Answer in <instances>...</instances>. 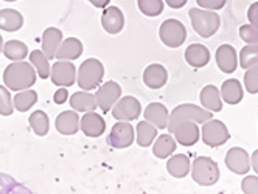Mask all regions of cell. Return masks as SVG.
Here are the masks:
<instances>
[{"label":"cell","instance_id":"cell-30","mask_svg":"<svg viewBox=\"0 0 258 194\" xmlns=\"http://www.w3.org/2000/svg\"><path fill=\"white\" fill-rule=\"evenodd\" d=\"M176 151V140L171 135H160L153 148V152L157 158H167Z\"/></svg>","mask_w":258,"mask_h":194},{"label":"cell","instance_id":"cell-15","mask_svg":"<svg viewBox=\"0 0 258 194\" xmlns=\"http://www.w3.org/2000/svg\"><path fill=\"white\" fill-rule=\"evenodd\" d=\"M80 129L84 132V135L97 138V137H101L104 134L106 121L101 115H98L92 111V112H87L86 115H83V118L80 121Z\"/></svg>","mask_w":258,"mask_h":194},{"label":"cell","instance_id":"cell-7","mask_svg":"<svg viewBox=\"0 0 258 194\" xmlns=\"http://www.w3.org/2000/svg\"><path fill=\"white\" fill-rule=\"evenodd\" d=\"M230 138L229 129L219 120H209L202 126V142L210 148L223 146Z\"/></svg>","mask_w":258,"mask_h":194},{"label":"cell","instance_id":"cell-13","mask_svg":"<svg viewBox=\"0 0 258 194\" xmlns=\"http://www.w3.org/2000/svg\"><path fill=\"white\" fill-rule=\"evenodd\" d=\"M171 134H174L176 142L182 146H193L199 140V128L191 120L180 121Z\"/></svg>","mask_w":258,"mask_h":194},{"label":"cell","instance_id":"cell-26","mask_svg":"<svg viewBox=\"0 0 258 194\" xmlns=\"http://www.w3.org/2000/svg\"><path fill=\"white\" fill-rule=\"evenodd\" d=\"M167 171L176 179H183L190 172V158L185 154L173 155L167 163Z\"/></svg>","mask_w":258,"mask_h":194},{"label":"cell","instance_id":"cell-3","mask_svg":"<svg viewBox=\"0 0 258 194\" xmlns=\"http://www.w3.org/2000/svg\"><path fill=\"white\" fill-rule=\"evenodd\" d=\"M191 25L195 31L202 38H212L213 34L218 31L221 19L219 16L213 11H206L201 8H191L188 11Z\"/></svg>","mask_w":258,"mask_h":194},{"label":"cell","instance_id":"cell-47","mask_svg":"<svg viewBox=\"0 0 258 194\" xmlns=\"http://www.w3.org/2000/svg\"><path fill=\"white\" fill-rule=\"evenodd\" d=\"M5 2H16V0H5Z\"/></svg>","mask_w":258,"mask_h":194},{"label":"cell","instance_id":"cell-24","mask_svg":"<svg viewBox=\"0 0 258 194\" xmlns=\"http://www.w3.org/2000/svg\"><path fill=\"white\" fill-rule=\"evenodd\" d=\"M221 96L227 104H238L243 100V87L238 79H227L221 85Z\"/></svg>","mask_w":258,"mask_h":194},{"label":"cell","instance_id":"cell-34","mask_svg":"<svg viewBox=\"0 0 258 194\" xmlns=\"http://www.w3.org/2000/svg\"><path fill=\"white\" fill-rule=\"evenodd\" d=\"M255 64H258V45L247 44L239 51V65L243 68H249Z\"/></svg>","mask_w":258,"mask_h":194},{"label":"cell","instance_id":"cell-5","mask_svg":"<svg viewBox=\"0 0 258 194\" xmlns=\"http://www.w3.org/2000/svg\"><path fill=\"white\" fill-rule=\"evenodd\" d=\"M191 177L198 185L212 186L219 180V168L210 157H198L195 158L191 166Z\"/></svg>","mask_w":258,"mask_h":194},{"label":"cell","instance_id":"cell-11","mask_svg":"<svg viewBox=\"0 0 258 194\" xmlns=\"http://www.w3.org/2000/svg\"><path fill=\"white\" fill-rule=\"evenodd\" d=\"M109 145L117 149H124L134 143V128L129 121L115 123L107 138Z\"/></svg>","mask_w":258,"mask_h":194},{"label":"cell","instance_id":"cell-37","mask_svg":"<svg viewBox=\"0 0 258 194\" xmlns=\"http://www.w3.org/2000/svg\"><path fill=\"white\" fill-rule=\"evenodd\" d=\"M14 111V104L11 101V93L4 85H0V115L10 117Z\"/></svg>","mask_w":258,"mask_h":194},{"label":"cell","instance_id":"cell-36","mask_svg":"<svg viewBox=\"0 0 258 194\" xmlns=\"http://www.w3.org/2000/svg\"><path fill=\"white\" fill-rule=\"evenodd\" d=\"M247 72L244 75V85H246V90L249 93H258V64L246 68Z\"/></svg>","mask_w":258,"mask_h":194},{"label":"cell","instance_id":"cell-12","mask_svg":"<svg viewBox=\"0 0 258 194\" xmlns=\"http://www.w3.org/2000/svg\"><path fill=\"white\" fill-rule=\"evenodd\" d=\"M226 166L227 169H230L232 172L241 175V174H247L250 169V163H249V154L246 149L243 148H232L227 151L226 154Z\"/></svg>","mask_w":258,"mask_h":194},{"label":"cell","instance_id":"cell-35","mask_svg":"<svg viewBox=\"0 0 258 194\" xmlns=\"http://www.w3.org/2000/svg\"><path fill=\"white\" fill-rule=\"evenodd\" d=\"M139 10L148 17H156L163 11L162 0H137Z\"/></svg>","mask_w":258,"mask_h":194},{"label":"cell","instance_id":"cell-1","mask_svg":"<svg viewBox=\"0 0 258 194\" xmlns=\"http://www.w3.org/2000/svg\"><path fill=\"white\" fill-rule=\"evenodd\" d=\"M4 81L10 90H25L36 82V72L30 62L14 61L13 64L7 65L4 72Z\"/></svg>","mask_w":258,"mask_h":194},{"label":"cell","instance_id":"cell-19","mask_svg":"<svg viewBox=\"0 0 258 194\" xmlns=\"http://www.w3.org/2000/svg\"><path fill=\"white\" fill-rule=\"evenodd\" d=\"M62 42V31L59 28H45L42 34V51L48 59H53L56 56V51Z\"/></svg>","mask_w":258,"mask_h":194},{"label":"cell","instance_id":"cell-42","mask_svg":"<svg viewBox=\"0 0 258 194\" xmlns=\"http://www.w3.org/2000/svg\"><path fill=\"white\" fill-rule=\"evenodd\" d=\"M67 96H69V92H67V89H64V87H61L59 90L54 92V96H53V100H54V103H56V104H64V103L67 101Z\"/></svg>","mask_w":258,"mask_h":194},{"label":"cell","instance_id":"cell-18","mask_svg":"<svg viewBox=\"0 0 258 194\" xmlns=\"http://www.w3.org/2000/svg\"><path fill=\"white\" fill-rule=\"evenodd\" d=\"M143 117L146 118V121H150L151 125H154L159 129H167L168 128L170 114H168L167 108H165L162 103H151L148 108L145 109Z\"/></svg>","mask_w":258,"mask_h":194},{"label":"cell","instance_id":"cell-16","mask_svg":"<svg viewBox=\"0 0 258 194\" xmlns=\"http://www.w3.org/2000/svg\"><path fill=\"white\" fill-rule=\"evenodd\" d=\"M101 25L109 34H117L124 27V16L117 7H106L101 14Z\"/></svg>","mask_w":258,"mask_h":194},{"label":"cell","instance_id":"cell-38","mask_svg":"<svg viewBox=\"0 0 258 194\" xmlns=\"http://www.w3.org/2000/svg\"><path fill=\"white\" fill-rule=\"evenodd\" d=\"M239 36L246 44H255L258 45V28L252 25H241L239 28Z\"/></svg>","mask_w":258,"mask_h":194},{"label":"cell","instance_id":"cell-22","mask_svg":"<svg viewBox=\"0 0 258 194\" xmlns=\"http://www.w3.org/2000/svg\"><path fill=\"white\" fill-rule=\"evenodd\" d=\"M81 55H83V44L77 38H67L66 41H62L56 51V58L62 61L78 59Z\"/></svg>","mask_w":258,"mask_h":194},{"label":"cell","instance_id":"cell-9","mask_svg":"<svg viewBox=\"0 0 258 194\" xmlns=\"http://www.w3.org/2000/svg\"><path fill=\"white\" fill-rule=\"evenodd\" d=\"M142 114V104L134 96H124L115 103L112 108V117L120 121H134Z\"/></svg>","mask_w":258,"mask_h":194},{"label":"cell","instance_id":"cell-17","mask_svg":"<svg viewBox=\"0 0 258 194\" xmlns=\"http://www.w3.org/2000/svg\"><path fill=\"white\" fill-rule=\"evenodd\" d=\"M168 81V73L167 68L160 64H151L145 68L143 72V82L146 87L150 89H162V87L167 84Z\"/></svg>","mask_w":258,"mask_h":194},{"label":"cell","instance_id":"cell-27","mask_svg":"<svg viewBox=\"0 0 258 194\" xmlns=\"http://www.w3.org/2000/svg\"><path fill=\"white\" fill-rule=\"evenodd\" d=\"M70 106L78 112H92L98 108L95 95L89 92H77L70 96Z\"/></svg>","mask_w":258,"mask_h":194},{"label":"cell","instance_id":"cell-33","mask_svg":"<svg viewBox=\"0 0 258 194\" xmlns=\"http://www.w3.org/2000/svg\"><path fill=\"white\" fill-rule=\"evenodd\" d=\"M30 126L33 128L34 134L39 135V137H44L47 135L48 132V128H50V121H48V117L45 112L42 111H36L30 115Z\"/></svg>","mask_w":258,"mask_h":194},{"label":"cell","instance_id":"cell-29","mask_svg":"<svg viewBox=\"0 0 258 194\" xmlns=\"http://www.w3.org/2000/svg\"><path fill=\"white\" fill-rule=\"evenodd\" d=\"M2 53L11 61H22L28 56V47L21 41L13 39V41L5 42Z\"/></svg>","mask_w":258,"mask_h":194},{"label":"cell","instance_id":"cell-6","mask_svg":"<svg viewBox=\"0 0 258 194\" xmlns=\"http://www.w3.org/2000/svg\"><path fill=\"white\" fill-rule=\"evenodd\" d=\"M159 38L167 47L177 48L185 42L187 30H185V27H183V24L179 22L177 19H168L160 25Z\"/></svg>","mask_w":258,"mask_h":194},{"label":"cell","instance_id":"cell-21","mask_svg":"<svg viewBox=\"0 0 258 194\" xmlns=\"http://www.w3.org/2000/svg\"><path fill=\"white\" fill-rule=\"evenodd\" d=\"M185 61L191 67L201 68V67H204V65L209 64V61H210V51H209L207 47H204L202 44H191L185 50Z\"/></svg>","mask_w":258,"mask_h":194},{"label":"cell","instance_id":"cell-10","mask_svg":"<svg viewBox=\"0 0 258 194\" xmlns=\"http://www.w3.org/2000/svg\"><path fill=\"white\" fill-rule=\"evenodd\" d=\"M120 96H121V87L114 81H107L103 85H100L97 93H95V100H97L98 108L104 114L112 111L114 104L118 101Z\"/></svg>","mask_w":258,"mask_h":194},{"label":"cell","instance_id":"cell-32","mask_svg":"<svg viewBox=\"0 0 258 194\" xmlns=\"http://www.w3.org/2000/svg\"><path fill=\"white\" fill-rule=\"evenodd\" d=\"M30 62L34 65L36 72H38V75H39L42 79H45V78L50 76V70H51V67H50V64H48V58L44 55V51H41V50H34V51H31V53H30Z\"/></svg>","mask_w":258,"mask_h":194},{"label":"cell","instance_id":"cell-44","mask_svg":"<svg viewBox=\"0 0 258 194\" xmlns=\"http://www.w3.org/2000/svg\"><path fill=\"white\" fill-rule=\"evenodd\" d=\"M87 2H90L92 5L97 7V8H106L110 4V0H87Z\"/></svg>","mask_w":258,"mask_h":194},{"label":"cell","instance_id":"cell-23","mask_svg":"<svg viewBox=\"0 0 258 194\" xmlns=\"http://www.w3.org/2000/svg\"><path fill=\"white\" fill-rule=\"evenodd\" d=\"M201 103L202 108H206L210 112H219L223 109V103H221V93L216 85H206L201 90Z\"/></svg>","mask_w":258,"mask_h":194},{"label":"cell","instance_id":"cell-46","mask_svg":"<svg viewBox=\"0 0 258 194\" xmlns=\"http://www.w3.org/2000/svg\"><path fill=\"white\" fill-rule=\"evenodd\" d=\"M4 38L2 36H0V55H2V51H4Z\"/></svg>","mask_w":258,"mask_h":194},{"label":"cell","instance_id":"cell-20","mask_svg":"<svg viewBox=\"0 0 258 194\" xmlns=\"http://www.w3.org/2000/svg\"><path fill=\"white\" fill-rule=\"evenodd\" d=\"M80 129V115L73 111L61 112L56 117V131L62 135H73Z\"/></svg>","mask_w":258,"mask_h":194},{"label":"cell","instance_id":"cell-4","mask_svg":"<svg viewBox=\"0 0 258 194\" xmlns=\"http://www.w3.org/2000/svg\"><path fill=\"white\" fill-rule=\"evenodd\" d=\"M213 115L210 111H206L204 108H199L195 104H180L171 112L170 120H168V131L173 132L174 128L179 125L180 121H187L191 120L195 123H206L212 120Z\"/></svg>","mask_w":258,"mask_h":194},{"label":"cell","instance_id":"cell-39","mask_svg":"<svg viewBox=\"0 0 258 194\" xmlns=\"http://www.w3.org/2000/svg\"><path fill=\"white\" fill-rule=\"evenodd\" d=\"M241 189L246 194H258V177L247 175L241 182Z\"/></svg>","mask_w":258,"mask_h":194},{"label":"cell","instance_id":"cell-25","mask_svg":"<svg viewBox=\"0 0 258 194\" xmlns=\"http://www.w3.org/2000/svg\"><path fill=\"white\" fill-rule=\"evenodd\" d=\"M24 25V17L16 10H0V30L4 31H17Z\"/></svg>","mask_w":258,"mask_h":194},{"label":"cell","instance_id":"cell-8","mask_svg":"<svg viewBox=\"0 0 258 194\" xmlns=\"http://www.w3.org/2000/svg\"><path fill=\"white\" fill-rule=\"evenodd\" d=\"M50 78L54 85L59 87H70L77 81V68L72 62L59 59L54 62L50 70Z\"/></svg>","mask_w":258,"mask_h":194},{"label":"cell","instance_id":"cell-43","mask_svg":"<svg viewBox=\"0 0 258 194\" xmlns=\"http://www.w3.org/2000/svg\"><path fill=\"white\" fill-rule=\"evenodd\" d=\"M167 2V5L170 8H174V10H179L182 7H185V4L188 2V0H165Z\"/></svg>","mask_w":258,"mask_h":194},{"label":"cell","instance_id":"cell-40","mask_svg":"<svg viewBox=\"0 0 258 194\" xmlns=\"http://www.w3.org/2000/svg\"><path fill=\"white\" fill-rule=\"evenodd\" d=\"M196 2L202 8H206V10H215V11L224 8V5H226V0H196Z\"/></svg>","mask_w":258,"mask_h":194},{"label":"cell","instance_id":"cell-28","mask_svg":"<svg viewBox=\"0 0 258 194\" xmlns=\"http://www.w3.org/2000/svg\"><path fill=\"white\" fill-rule=\"evenodd\" d=\"M157 137V128L150 121H140L137 125V143L143 148L153 145L154 138Z\"/></svg>","mask_w":258,"mask_h":194},{"label":"cell","instance_id":"cell-14","mask_svg":"<svg viewBox=\"0 0 258 194\" xmlns=\"http://www.w3.org/2000/svg\"><path fill=\"white\" fill-rule=\"evenodd\" d=\"M215 59H216V65L219 67V70H221V72H224V73H233L236 70V67H238L236 50L229 44L218 47Z\"/></svg>","mask_w":258,"mask_h":194},{"label":"cell","instance_id":"cell-45","mask_svg":"<svg viewBox=\"0 0 258 194\" xmlns=\"http://www.w3.org/2000/svg\"><path fill=\"white\" fill-rule=\"evenodd\" d=\"M250 168H253V171L258 174V149L252 154V163H250Z\"/></svg>","mask_w":258,"mask_h":194},{"label":"cell","instance_id":"cell-41","mask_svg":"<svg viewBox=\"0 0 258 194\" xmlns=\"http://www.w3.org/2000/svg\"><path fill=\"white\" fill-rule=\"evenodd\" d=\"M247 19L252 27L258 28V2L252 4L247 10Z\"/></svg>","mask_w":258,"mask_h":194},{"label":"cell","instance_id":"cell-2","mask_svg":"<svg viewBox=\"0 0 258 194\" xmlns=\"http://www.w3.org/2000/svg\"><path fill=\"white\" fill-rule=\"evenodd\" d=\"M104 78V65L98 61V59H86L78 70V85L81 90H92L97 89V87L101 84Z\"/></svg>","mask_w":258,"mask_h":194},{"label":"cell","instance_id":"cell-31","mask_svg":"<svg viewBox=\"0 0 258 194\" xmlns=\"http://www.w3.org/2000/svg\"><path fill=\"white\" fill-rule=\"evenodd\" d=\"M38 103V93L34 90H22V92H17L13 104H14V109L19 111V112H27L30 111V108Z\"/></svg>","mask_w":258,"mask_h":194}]
</instances>
